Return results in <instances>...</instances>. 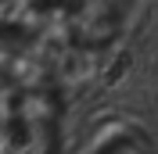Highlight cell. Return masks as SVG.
Listing matches in <instances>:
<instances>
[{"instance_id":"1","label":"cell","mask_w":158,"mask_h":154,"mask_svg":"<svg viewBox=\"0 0 158 154\" xmlns=\"http://www.w3.org/2000/svg\"><path fill=\"white\" fill-rule=\"evenodd\" d=\"M65 97L50 83H25L0 93V154H58Z\"/></svg>"},{"instance_id":"2","label":"cell","mask_w":158,"mask_h":154,"mask_svg":"<svg viewBox=\"0 0 158 154\" xmlns=\"http://www.w3.org/2000/svg\"><path fill=\"white\" fill-rule=\"evenodd\" d=\"M129 0H69V36L79 47H108L126 22Z\"/></svg>"},{"instance_id":"3","label":"cell","mask_w":158,"mask_h":154,"mask_svg":"<svg viewBox=\"0 0 158 154\" xmlns=\"http://www.w3.org/2000/svg\"><path fill=\"white\" fill-rule=\"evenodd\" d=\"M94 154H155V144H151L148 133L126 125V129H115L111 136H104Z\"/></svg>"},{"instance_id":"4","label":"cell","mask_w":158,"mask_h":154,"mask_svg":"<svg viewBox=\"0 0 158 154\" xmlns=\"http://www.w3.org/2000/svg\"><path fill=\"white\" fill-rule=\"evenodd\" d=\"M0 93H4V86H0Z\"/></svg>"}]
</instances>
